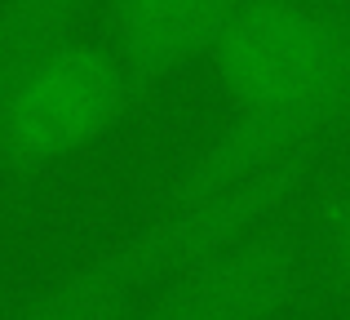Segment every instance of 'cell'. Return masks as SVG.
Instances as JSON below:
<instances>
[{"label": "cell", "mask_w": 350, "mask_h": 320, "mask_svg": "<svg viewBox=\"0 0 350 320\" xmlns=\"http://www.w3.org/2000/svg\"><path fill=\"white\" fill-rule=\"evenodd\" d=\"M133 76L107 40H67L27 58L0 89V151L18 164L89 147L120 121Z\"/></svg>", "instance_id": "2"}, {"label": "cell", "mask_w": 350, "mask_h": 320, "mask_svg": "<svg viewBox=\"0 0 350 320\" xmlns=\"http://www.w3.org/2000/svg\"><path fill=\"white\" fill-rule=\"evenodd\" d=\"M208 62L235 112L275 116L319 138L342 125L350 23L315 0H239Z\"/></svg>", "instance_id": "1"}, {"label": "cell", "mask_w": 350, "mask_h": 320, "mask_svg": "<svg viewBox=\"0 0 350 320\" xmlns=\"http://www.w3.org/2000/svg\"><path fill=\"white\" fill-rule=\"evenodd\" d=\"M239 0H107V36L133 80H164L208 58Z\"/></svg>", "instance_id": "5"}, {"label": "cell", "mask_w": 350, "mask_h": 320, "mask_svg": "<svg viewBox=\"0 0 350 320\" xmlns=\"http://www.w3.org/2000/svg\"><path fill=\"white\" fill-rule=\"evenodd\" d=\"M301 285V241L288 223H266L244 241L178 271L146 298L137 320H271Z\"/></svg>", "instance_id": "3"}, {"label": "cell", "mask_w": 350, "mask_h": 320, "mask_svg": "<svg viewBox=\"0 0 350 320\" xmlns=\"http://www.w3.org/2000/svg\"><path fill=\"white\" fill-rule=\"evenodd\" d=\"M94 0H0V89L27 58L67 40Z\"/></svg>", "instance_id": "6"}, {"label": "cell", "mask_w": 350, "mask_h": 320, "mask_svg": "<svg viewBox=\"0 0 350 320\" xmlns=\"http://www.w3.org/2000/svg\"><path fill=\"white\" fill-rule=\"evenodd\" d=\"M319 258L337 289H350V173L328 191L319 209Z\"/></svg>", "instance_id": "7"}, {"label": "cell", "mask_w": 350, "mask_h": 320, "mask_svg": "<svg viewBox=\"0 0 350 320\" xmlns=\"http://www.w3.org/2000/svg\"><path fill=\"white\" fill-rule=\"evenodd\" d=\"M342 121H350V85H346V103H342Z\"/></svg>", "instance_id": "8"}, {"label": "cell", "mask_w": 350, "mask_h": 320, "mask_svg": "<svg viewBox=\"0 0 350 320\" xmlns=\"http://www.w3.org/2000/svg\"><path fill=\"white\" fill-rule=\"evenodd\" d=\"M187 267L191 254L178 223L160 214L155 223L62 267L18 307L14 320H137L155 280H173Z\"/></svg>", "instance_id": "4"}]
</instances>
